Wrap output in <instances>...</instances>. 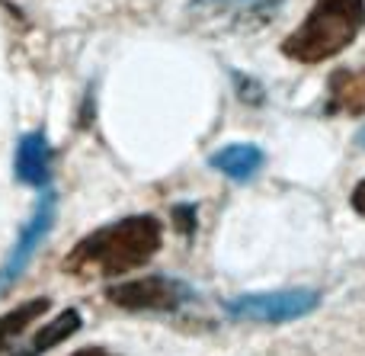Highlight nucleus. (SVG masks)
<instances>
[{
    "label": "nucleus",
    "mask_w": 365,
    "mask_h": 356,
    "mask_svg": "<svg viewBox=\"0 0 365 356\" xmlns=\"http://www.w3.org/2000/svg\"><path fill=\"white\" fill-rule=\"evenodd\" d=\"M48 305H51V302L42 295V299H29V302H23L19 308H13V312L0 315V353H4L6 347H10L13 340H16L19 334H23L26 327L38 318V315L48 312Z\"/></svg>",
    "instance_id": "11"
},
{
    "label": "nucleus",
    "mask_w": 365,
    "mask_h": 356,
    "mask_svg": "<svg viewBox=\"0 0 365 356\" xmlns=\"http://www.w3.org/2000/svg\"><path fill=\"white\" fill-rule=\"evenodd\" d=\"M173 218H177L180 231L186 238L195 231V209H192V205H177V209H173Z\"/></svg>",
    "instance_id": "12"
},
{
    "label": "nucleus",
    "mask_w": 365,
    "mask_h": 356,
    "mask_svg": "<svg viewBox=\"0 0 365 356\" xmlns=\"http://www.w3.org/2000/svg\"><path fill=\"white\" fill-rule=\"evenodd\" d=\"M74 331H81V315H77L74 308H68V312H61L55 321H48V327H42V331L32 337V344L26 347V350H16L13 356H38V353H48L51 347H58L64 337H71Z\"/></svg>",
    "instance_id": "10"
},
{
    "label": "nucleus",
    "mask_w": 365,
    "mask_h": 356,
    "mask_svg": "<svg viewBox=\"0 0 365 356\" xmlns=\"http://www.w3.org/2000/svg\"><path fill=\"white\" fill-rule=\"evenodd\" d=\"M208 164H212L215 171H221L225 177L237 180V183H247V180H253L263 171L266 154L259 145L237 141V145H227V148H221V151H215L212 158H208Z\"/></svg>",
    "instance_id": "8"
},
{
    "label": "nucleus",
    "mask_w": 365,
    "mask_h": 356,
    "mask_svg": "<svg viewBox=\"0 0 365 356\" xmlns=\"http://www.w3.org/2000/svg\"><path fill=\"white\" fill-rule=\"evenodd\" d=\"M16 180L26 186L45 190L51 180V145L45 132H26L16 145V161H13Z\"/></svg>",
    "instance_id": "7"
},
{
    "label": "nucleus",
    "mask_w": 365,
    "mask_h": 356,
    "mask_svg": "<svg viewBox=\"0 0 365 356\" xmlns=\"http://www.w3.org/2000/svg\"><path fill=\"white\" fill-rule=\"evenodd\" d=\"M349 203H353V209L359 212V215H365V180H359L353 190V196H349Z\"/></svg>",
    "instance_id": "13"
},
{
    "label": "nucleus",
    "mask_w": 365,
    "mask_h": 356,
    "mask_svg": "<svg viewBox=\"0 0 365 356\" xmlns=\"http://www.w3.org/2000/svg\"><path fill=\"white\" fill-rule=\"evenodd\" d=\"M164 244V225L154 215H128L90 231L64 257V273L77 280H115L145 267Z\"/></svg>",
    "instance_id": "1"
},
{
    "label": "nucleus",
    "mask_w": 365,
    "mask_h": 356,
    "mask_svg": "<svg viewBox=\"0 0 365 356\" xmlns=\"http://www.w3.org/2000/svg\"><path fill=\"white\" fill-rule=\"evenodd\" d=\"M365 29V0H314L295 32L282 39V55L298 64H321L346 51Z\"/></svg>",
    "instance_id": "2"
},
{
    "label": "nucleus",
    "mask_w": 365,
    "mask_h": 356,
    "mask_svg": "<svg viewBox=\"0 0 365 356\" xmlns=\"http://www.w3.org/2000/svg\"><path fill=\"white\" fill-rule=\"evenodd\" d=\"M106 299L128 312H180L182 305L195 302V293L180 280L170 276H145L135 283L109 286Z\"/></svg>",
    "instance_id": "4"
},
{
    "label": "nucleus",
    "mask_w": 365,
    "mask_h": 356,
    "mask_svg": "<svg viewBox=\"0 0 365 356\" xmlns=\"http://www.w3.org/2000/svg\"><path fill=\"white\" fill-rule=\"evenodd\" d=\"M285 0H192L189 13L202 26H221L227 32H257L279 16Z\"/></svg>",
    "instance_id": "5"
},
{
    "label": "nucleus",
    "mask_w": 365,
    "mask_h": 356,
    "mask_svg": "<svg viewBox=\"0 0 365 356\" xmlns=\"http://www.w3.org/2000/svg\"><path fill=\"white\" fill-rule=\"evenodd\" d=\"M55 215H58V196L51 186H45L42 190V199H38L36 212H32V218L26 222V228L19 231L16 244H13L10 257L4 260V267H0V295L6 293V289L13 286V283L23 276V270L29 267L32 254L38 250V244L45 241V235L51 231V225H55Z\"/></svg>",
    "instance_id": "6"
},
{
    "label": "nucleus",
    "mask_w": 365,
    "mask_h": 356,
    "mask_svg": "<svg viewBox=\"0 0 365 356\" xmlns=\"http://www.w3.org/2000/svg\"><path fill=\"white\" fill-rule=\"evenodd\" d=\"M330 113H365V68L362 71H336L330 77Z\"/></svg>",
    "instance_id": "9"
},
{
    "label": "nucleus",
    "mask_w": 365,
    "mask_h": 356,
    "mask_svg": "<svg viewBox=\"0 0 365 356\" xmlns=\"http://www.w3.org/2000/svg\"><path fill=\"white\" fill-rule=\"evenodd\" d=\"M71 356H113V353L103 350V347H81V350L71 353Z\"/></svg>",
    "instance_id": "14"
},
{
    "label": "nucleus",
    "mask_w": 365,
    "mask_h": 356,
    "mask_svg": "<svg viewBox=\"0 0 365 356\" xmlns=\"http://www.w3.org/2000/svg\"><path fill=\"white\" fill-rule=\"evenodd\" d=\"M321 305L317 289H279V293H250L227 302V315L237 321H259V325H282Z\"/></svg>",
    "instance_id": "3"
}]
</instances>
